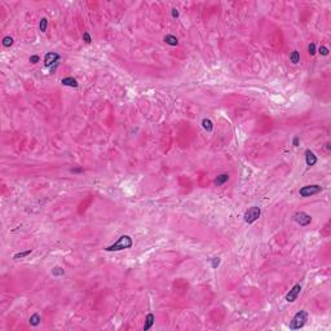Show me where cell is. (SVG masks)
Wrapping results in <instances>:
<instances>
[{
  "mask_svg": "<svg viewBox=\"0 0 331 331\" xmlns=\"http://www.w3.org/2000/svg\"><path fill=\"white\" fill-rule=\"evenodd\" d=\"M132 245H133V241L129 235H120L119 239H118L114 245L107 246L105 250L106 251H120V250H126V248H131Z\"/></svg>",
  "mask_w": 331,
  "mask_h": 331,
  "instance_id": "6da1fadb",
  "label": "cell"
},
{
  "mask_svg": "<svg viewBox=\"0 0 331 331\" xmlns=\"http://www.w3.org/2000/svg\"><path fill=\"white\" fill-rule=\"evenodd\" d=\"M308 321V313L307 311H300L298 312L295 316H294V318L290 321V329L291 330H299L303 327Z\"/></svg>",
  "mask_w": 331,
  "mask_h": 331,
  "instance_id": "7a4b0ae2",
  "label": "cell"
},
{
  "mask_svg": "<svg viewBox=\"0 0 331 331\" xmlns=\"http://www.w3.org/2000/svg\"><path fill=\"white\" fill-rule=\"evenodd\" d=\"M260 214H261L260 207H257V206H252V207H250L246 211V214H245V221L247 224H252V223H255L256 220L260 217Z\"/></svg>",
  "mask_w": 331,
  "mask_h": 331,
  "instance_id": "3957f363",
  "label": "cell"
},
{
  "mask_svg": "<svg viewBox=\"0 0 331 331\" xmlns=\"http://www.w3.org/2000/svg\"><path fill=\"white\" fill-rule=\"evenodd\" d=\"M321 190H322V188L320 185H307V186H303L299 190V194L301 197L307 198V197H311V195H314V194L320 193Z\"/></svg>",
  "mask_w": 331,
  "mask_h": 331,
  "instance_id": "277c9868",
  "label": "cell"
},
{
  "mask_svg": "<svg viewBox=\"0 0 331 331\" xmlns=\"http://www.w3.org/2000/svg\"><path fill=\"white\" fill-rule=\"evenodd\" d=\"M294 220L300 225V226H307V225H309L312 223V217L311 215H308L305 214V212L303 211H300V212H296L295 215H294Z\"/></svg>",
  "mask_w": 331,
  "mask_h": 331,
  "instance_id": "5b68a950",
  "label": "cell"
},
{
  "mask_svg": "<svg viewBox=\"0 0 331 331\" xmlns=\"http://www.w3.org/2000/svg\"><path fill=\"white\" fill-rule=\"evenodd\" d=\"M60 58H61V56L58 53L48 52L46 54V57H44V66H46V68H49V66H52V65H57L58 61H60Z\"/></svg>",
  "mask_w": 331,
  "mask_h": 331,
  "instance_id": "8992f818",
  "label": "cell"
},
{
  "mask_svg": "<svg viewBox=\"0 0 331 331\" xmlns=\"http://www.w3.org/2000/svg\"><path fill=\"white\" fill-rule=\"evenodd\" d=\"M300 291H301V286L298 283V285H295L294 286V287L287 292V295H286V301H289V303H292V301H295L296 299H298V296H299V294H300Z\"/></svg>",
  "mask_w": 331,
  "mask_h": 331,
  "instance_id": "52a82bcc",
  "label": "cell"
},
{
  "mask_svg": "<svg viewBox=\"0 0 331 331\" xmlns=\"http://www.w3.org/2000/svg\"><path fill=\"white\" fill-rule=\"evenodd\" d=\"M305 162H307V164L309 167H312V166H314L316 163H317V157L314 155L313 151L305 150Z\"/></svg>",
  "mask_w": 331,
  "mask_h": 331,
  "instance_id": "ba28073f",
  "label": "cell"
},
{
  "mask_svg": "<svg viewBox=\"0 0 331 331\" xmlns=\"http://www.w3.org/2000/svg\"><path fill=\"white\" fill-rule=\"evenodd\" d=\"M61 83H62L63 85H68V87H74V88H76V87L79 85L78 80H76L75 78H72V76H68V78H63V79H61Z\"/></svg>",
  "mask_w": 331,
  "mask_h": 331,
  "instance_id": "9c48e42d",
  "label": "cell"
},
{
  "mask_svg": "<svg viewBox=\"0 0 331 331\" xmlns=\"http://www.w3.org/2000/svg\"><path fill=\"white\" fill-rule=\"evenodd\" d=\"M154 321H155V317H154L153 313H149L146 316L145 318V325H144V331H148L153 325H154Z\"/></svg>",
  "mask_w": 331,
  "mask_h": 331,
  "instance_id": "30bf717a",
  "label": "cell"
},
{
  "mask_svg": "<svg viewBox=\"0 0 331 331\" xmlns=\"http://www.w3.org/2000/svg\"><path fill=\"white\" fill-rule=\"evenodd\" d=\"M164 43L166 44H168V46H171V47H176L179 44V40H177V38H176L175 35H171V34H168V35H166L164 36Z\"/></svg>",
  "mask_w": 331,
  "mask_h": 331,
  "instance_id": "8fae6325",
  "label": "cell"
},
{
  "mask_svg": "<svg viewBox=\"0 0 331 331\" xmlns=\"http://www.w3.org/2000/svg\"><path fill=\"white\" fill-rule=\"evenodd\" d=\"M229 180V175L228 173H221V175H219L217 177H216V180H215V184L217 186H221V185H224V184Z\"/></svg>",
  "mask_w": 331,
  "mask_h": 331,
  "instance_id": "7c38bea8",
  "label": "cell"
},
{
  "mask_svg": "<svg viewBox=\"0 0 331 331\" xmlns=\"http://www.w3.org/2000/svg\"><path fill=\"white\" fill-rule=\"evenodd\" d=\"M40 321H41V318H40L39 313H34L31 317H30V320H28V322H30L31 326H38L39 323H40Z\"/></svg>",
  "mask_w": 331,
  "mask_h": 331,
  "instance_id": "4fadbf2b",
  "label": "cell"
},
{
  "mask_svg": "<svg viewBox=\"0 0 331 331\" xmlns=\"http://www.w3.org/2000/svg\"><path fill=\"white\" fill-rule=\"evenodd\" d=\"M202 126L207 132H212V129H214V124H212L211 119H207V118H204L202 120Z\"/></svg>",
  "mask_w": 331,
  "mask_h": 331,
  "instance_id": "5bb4252c",
  "label": "cell"
},
{
  "mask_svg": "<svg viewBox=\"0 0 331 331\" xmlns=\"http://www.w3.org/2000/svg\"><path fill=\"white\" fill-rule=\"evenodd\" d=\"M290 61L292 62V63H299L300 62V53L298 52V50H294V52L291 53V56H290Z\"/></svg>",
  "mask_w": 331,
  "mask_h": 331,
  "instance_id": "9a60e30c",
  "label": "cell"
},
{
  "mask_svg": "<svg viewBox=\"0 0 331 331\" xmlns=\"http://www.w3.org/2000/svg\"><path fill=\"white\" fill-rule=\"evenodd\" d=\"M63 273H65V270L62 267H54L52 269V276H54V277H61V276H63Z\"/></svg>",
  "mask_w": 331,
  "mask_h": 331,
  "instance_id": "2e32d148",
  "label": "cell"
},
{
  "mask_svg": "<svg viewBox=\"0 0 331 331\" xmlns=\"http://www.w3.org/2000/svg\"><path fill=\"white\" fill-rule=\"evenodd\" d=\"M47 26H48V20L47 18H41L40 20V24H39V28L41 33H46L47 31Z\"/></svg>",
  "mask_w": 331,
  "mask_h": 331,
  "instance_id": "e0dca14e",
  "label": "cell"
},
{
  "mask_svg": "<svg viewBox=\"0 0 331 331\" xmlns=\"http://www.w3.org/2000/svg\"><path fill=\"white\" fill-rule=\"evenodd\" d=\"M31 254V250H27V251H24V252H18V254H16L13 256V259L14 260H20V259H22V257H25V256H27V255H30Z\"/></svg>",
  "mask_w": 331,
  "mask_h": 331,
  "instance_id": "ac0fdd59",
  "label": "cell"
},
{
  "mask_svg": "<svg viewBox=\"0 0 331 331\" xmlns=\"http://www.w3.org/2000/svg\"><path fill=\"white\" fill-rule=\"evenodd\" d=\"M13 44V38H11V36H4L3 38V46L4 47H11Z\"/></svg>",
  "mask_w": 331,
  "mask_h": 331,
  "instance_id": "d6986e66",
  "label": "cell"
},
{
  "mask_svg": "<svg viewBox=\"0 0 331 331\" xmlns=\"http://www.w3.org/2000/svg\"><path fill=\"white\" fill-rule=\"evenodd\" d=\"M220 261H221V260H220V257H212V259H211V265H212V268L216 269V268L220 265Z\"/></svg>",
  "mask_w": 331,
  "mask_h": 331,
  "instance_id": "ffe728a7",
  "label": "cell"
},
{
  "mask_svg": "<svg viewBox=\"0 0 331 331\" xmlns=\"http://www.w3.org/2000/svg\"><path fill=\"white\" fill-rule=\"evenodd\" d=\"M318 52H320L322 56H329L330 50H329V48H327V47H325V46H321V47H320V49H318Z\"/></svg>",
  "mask_w": 331,
  "mask_h": 331,
  "instance_id": "44dd1931",
  "label": "cell"
},
{
  "mask_svg": "<svg viewBox=\"0 0 331 331\" xmlns=\"http://www.w3.org/2000/svg\"><path fill=\"white\" fill-rule=\"evenodd\" d=\"M308 53H309L311 56H314L316 54V44L314 43H311L309 44V47H308Z\"/></svg>",
  "mask_w": 331,
  "mask_h": 331,
  "instance_id": "7402d4cb",
  "label": "cell"
},
{
  "mask_svg": "<svg viewBox=\"0 0 331 331\" xmlns=\"http://www.w3.org/2000/svg\"><path fill=\"white\" fill-rule=\"evenodd\" d=\"M83 41H85L87 44H89L91 41H92V38H91V35H89V33H84L83 34Z\"/></svg>",
  "mask_w": 331,
  "mask_h": 331,
  "instance_id": "603a6c76",
  "label": "cell"
},
{
  "mask_svg": "<svg viewBox=\"0 0 331 331\" xmlns=\"http://www.w3.org/2000/svg\"><path fill=\"white\" fill-rule=\"evenodd\" d=\"M28 61H30L31 63H38V62L40 61V57H39V56H36V54H34V56H31L30 58H28Z\"/></svg>",
  "mask_w": 331,
  "mask_h": 331,
  "instance_id": "cb8c5ba5",
  "label": "cell"
},
{
  "mask_svg": "<svg viewBox=\"0 0 331 331\" xmlns=\"http://www.w3.org/2000/svg\"><path fill=\"white\" fill-rule=\"evenodd\" d=\"M299 141H300L299 136H295V137H294V140H292V144H294V146H299Z\"/></svg>",
  "mask_w": 331,
  "mask_h": 331,
  "instance_id": "d4e9b609",
  "label": "cell"
},
{
  "mask_svg": "<svg viewBox=\"0 0 331 331\" xmlns=\"http://www.w3.org/2000/svg\"><path fill=\"white\" fill-rule=\"evenodd\" d=\"M172 17H173V18H177V17H179V12H177V9H175V8L172 9Z\"/></svg>",
  "mask_w": 331,
  "mask_h": 331,
  "instance_id": "484cf974",
  "label": "cell"
}]
</instances>
